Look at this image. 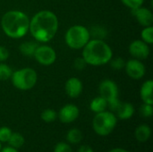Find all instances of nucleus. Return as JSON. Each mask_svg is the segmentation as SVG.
Masks as SVG:
<instances>
[{"instance_id":"1","label":"nucleus","mask_w":153,"mask_h":152,"mask_svg":"<svg viewBox=\"0 0 153 152\" xmlns=\"http://www.w3.org/2000/svg\"><path fill=\"white\" fill-rule=\"evenodd\" d=\"M58 29L56 15L48 10L37 13L30 21L29 30L32 37L39 42H48L56 35Z\"/></svg>"},{"instance_id":"2","label":"nucleus","mask_w":153,"mask_h":152,"mask_svg":"<svg viewBox=\"0 0 153 152\" xmlns=\"http://www.w3.org/2000/svg\"><path fill=\"white\" fill-rule=\"evenodd\" d=\"M1 27L6 36L12 39H21L29 30L30 19L24 13L12 10L3 15Z\"/></svg>"},{"instance_id":"3","label":"nucleus","mask_w":153,"mask_h":152,"mask_svg":"<svg viewBox=\"0 0 153 152\" xmlns=\"http://www.w3.org/2000/svg\"><path fill=\"white\" fill-rule=\"evenodd\" d=\"M113 52L110 47L102 39L89 40L83 47L82 57L87 65L100 66L109 63L112 59Z\"/></svg>"},{"instance_id":"4","label":"nucleus","mask_w":153,"mask_h":152,"mask_svg":"<svg viewBox=\"0 0 153 152\" xmlns=\"http://www.w3.org/2000/svg\"><path fill=\"white\" fill-rule=\"evenodd\" d=\"M117 124V117L112 112L103 111L97 113L92 120V128L94 132L100 136L109 135Z\"/></svg>"},{"instance_id":"5","label":"nucleus","mask_w":153,"mask_h":152,"mask_svg":"<svg viewBox=\"0 0 153 152\" xmlns=\"http://www.w3.org/2000/svg\"><path fill=\"white\" fill-rule=\"evenodd\" d=\"M91 38L89 30L82 25H74L69 28L65 33L66 45L73 49H81L88 43Z\"/></svg>"},{"instance_id":"6","label":"nucleus","mask_w":153,"mask_h":152,"mask_svg":"<svg viewBox=\"0 0 153 152\" xmlns=\"http://www.w3.org/2000/svg\"><path fill=\"white\" fill-rule=\"evenodd\" d=\"M13 85L20 90H29L37 83L38 75L32 68H22L12 73L11 76Z\"/></svg>"},{"instance_id":"7","label":"nucleus","mask_w":153,"mask_h":152,"mask_svg":"<svg viewBox=\"0 0 153 152\" xmlns=\"http://www.w3.org/2000/svg\"><path fill=\"white\" fill-rule=\"evenodd\" d=\"M118 87L115 82L112 80H104L100 84V94L106 99L108 106L111 108L112 111H115L120 101L118 99Z\"/></svg>"},{"instance_id":"8","label":"nucleus","mask_w":153,"mask_h":152,"mask_svg":"<svg viewBox=\"0 0 153 152\" xmlns=\"http://www.w3.org/2000/svg\"><path fill=\"white\" fill-rule=\"evenodd\" d=\"M34 58L43 65H51L56 59L55 50L49 46H38L34 53Z\"/></svg>"},{"instance_id":"9","label":"nucleus","mask_w":153,"mask_h":152,"mask_svg":"<svg viewBox=\"0 0 153 152\" xmlns=\"http://www.w3.org/2000/svg\"><path fill=\"white\" fill-rule=\"evenodd\" d=\"M126 72L129 77L134 80L143 78L145 74V66L138 59H131L126 63Z\"/></svg>"},{"instance_id":"10","label":"nucleus","mask_w":153,"mask_h":152,"mask_svg":"<svg viewBox=\"0 0 153 152\" xmlns=\"http://www.w3.org/2000/svg\"><path fill=\"white\" fill-rule=\"evenodd\" d=\"M130 54L138 60L146 59L150 55V47L147 43L143 40H134L129 46Z\"/></svg>"},{"instance_id":"11","label":"nucleus","mask_w":153,"mask_h":152,"mask_svg":"<svg viewBox=\"0 0 153 152\" xmlns=\"http://www.w3.org/2000/svg\"><path fill=\"white\" fill-rule=\"evenodd\" d=\"M80 115L79 108L74 104H67L64 106L58 113L60 121L64 124H70L74 122Z\"/></svg>"},{"instance_id":"12","label":"nucleus","mask_w":153,"mask_h":152,"mask_svg":"<svg viewBox=\"0 0 153 152\" xmlns=\"http://www.w3.org/2000/svg\"><path fill=\"white\" fill-rule=\"evenodd\" d=\"M133 14L136 18L137 22L144 27L152 26L153 15L151 10L145 7H139L137 9L132 10Z\"/></svg>"},{"instance_id":"13","label":"nucleus","mask_w":153,"mask_h":152,"mask_svg":"<svg viewBox=\"0 0 153 152\" xmlns=\"http://www.w3.org/2000/svg\"><path fill=\"white\" fill-rule=\"evenodd\" d=\"M65 89L66 94L70 98L75 99L79 97L82 91V82H81L80 79L76 77H72L69 80H67V82H65Z\"/></svg>"},{"instance_id":"14","label":"nucleus","mask_w":153,"mask_h":152,"mask_svg":"<svg viewBox=\"0 0 153 152\" xmlns=\"http://www.w3.org/2000/svg\"><path fill=\"white\" fill-rule=\"evenodd\" d=\"M115 112L117 114L116 116L117 118H119L121 120H127V119H130L134 116V108L131 103L120 102V104L118 105V107L117 108Z\"/></svg>"},{"instance_id":"15","label":"nucleus","mask_w":153,"mask_h":152,"mask_svg":"<svg viewBox=\"0 0 153 152\" xmlns=\"http://www.w3.org/2000/svg\"><path fill=\"white\" fill-rule=\"evenodd\" d=\"M152 88L153 82L152 80L146 81L141 87L140 90V96L143 103L145 104H153V96H152Z\"/></svg>"},{"instance_id":"16","label":"nucleus","mask_w":153,"mask_h":152,"mask_svg":"<svg viewBox=\"0 0 153 152\" xmlns=\"http://www.w3.org/2000/svg\"><path fill=\"white\" fill-rule=\"evenodd\" d=\"M152 135V129L148 125H141L136 127L134 132L135 139L139 142H146Z\"/></svg>"},{"instance_id":"17","label":"nucleus","mask_w":153,"mask_h":152,"mask_svg":"<svg viewBox=\"0 0 153 152\" xmlns=\"http://www.w3.org/2000/svg\"><path fill=\"white\" fill-rule=\"evenodd\" d=\"M108 108V102L101 96L94 98L90 103V108L94 113H100L106 110Z\"/></svg>"},{"instance_id":"18","label":"nucleus","mask_w":153,"mask_h":152,"mask_svg":"<svg viewBox=\"0 0 153 152\" xmlns=\"http://www.w3.org/2000/svg\"><path fill=\"white\" fill-rule=\"evenodd\" d=\"M38 43L36 42H32V41H26L23 42L20 45L19 49L21 51V53L26 56H33L36 48L38 47Z\"/></svg>"},{"instance_id":"19","label":"nucleus","mask_w":153,"mask_h":152,"mask_svg":"<svg viewBox=\"0 0 153 152\" xmlns=\"http://www.w3.org/2000/svg\"><path fill=\"white\" fill-rule=\"evenodd\" d=\"M9 143V146L12 147V148H14V149H20L23 146L24 142H25V140H24V137L19 133H12L8 142Z\"/></svg>"},{"instance_id":"20","label":"nucleus","mask_w":153,"mask_h":152,"mask_svg":"<svg viewBox=\"0 0 153 152\" xmlns=\"http://www.w3.org/2000/svg\"><path fill=\"white\" fill-rule=\"evenodd\" d=\"M82 133L77 128L70 129L66 133V141L69 143L77 144L82 141Z\"/></svg>"},{"instance_id":"21","label":"nucleus","mask_w":153,"mask_h":152,"mask_svg":"<svg viewBox=\"0 0 153 152\" xmlns=\"http://www.w3.org/2000/svg\"><path fill=\"white\" fill-rule=\"evenodd\" d=\"M40 117L46 123H52L56 119L57 114H56V112L55 110L48 108V109L43 110V112L40 115Z\"/></svg>"},{"instance_id":"22","label":"nucleus","mask_w":153,"mask_h":152,"mask_svg":"<svg viewBox=\"0 0 153 152\" xmlns=\"http://www.w3.org/2000/svg\"><path fill=\"white\" fill-rule=\"evenodd\" d=\"M143 41H144L147 44H152L153 43V27L152 26H148L144 27V29L142 30L141 33Z\"/></svg>"},{"instance_id":"23","label":"nucleus","mask_w":153,"mask_h":152,"mask_svg":"<svg viewBox=\"0 0 153 152\" xmlns=\"http://www.w3.org/2000/svg\"><path fill=\"white\" fill-rule=\"evenodd\" d=\"M13 73L12 69L3 62L0 63V81H7Z\"/></svg>"},{"instance_id":"24","label":"nucleus","mask_w":153,"mask_h":152,"mask_svg":"<svg viewBox=\"0 0 153 152\" xmlns=\"http://www.w3.org/2000/svg\"><path fill=\"white\" fill-rule=\"evenodd\" d=\"M12 133H13L12 130L6 126L0 127V142H7Z\"/></svg>"},{"instance_id":"25","label":"nucleus","mask_w":153,"mask_h":152,"mask_svg":"<svg viewBox=\"0 0 153 152\" xmlns=\"http://www.w3.org/2000/svg\"><path fill=\"white\" fill-rule=\"evenodd\" d=\"M121 1L126 6L131 8L132 10H134L141 7L144 0H121Z\"/></svg>"},{"instance_id":"26","label":"nucleus","mask_w":153,"mask_h":152,"mask_svg":"<svg viewBox=\"0 0 153 152\" xmlns=\"http://www.w3.org/2000/svg\"><path fill=\"white\" fill-rule=\"evenodd\" d=\"M140 113L143 117H151L153 114L152 105L143 103L140 108Z\"/></svg>"},{"instance_id":"27","label":"nucleus","mask_w":153,"mask_h":152,"mask_svg":"<svg viewBox=\"0 0 153 152\" xmlns=\"http://www.w3.org/2000/svg\"><path fill=\"white\" fill-rule=\"evenodd\" d=\"M110 65L114 70H121L122 68L125 67L126 63L122 57H117L114 59H111L110 61Z\"/></svg>"},{"instance_id":"28","label":"nucleus","mask_w":153,"mask_h":152,"mask_svg":"<svg viewBox=\"0 0 153 152\" xmlns=\"http://www.w3.org/2000/svg\"><path fill=\"white\" fill-rule=\"evenodd\" d=\"M54 152H73V150L68 143L58 142L54 148Z\"/></svg>"},{"instance_id":"29","label":"nucleus","mask_w":153,"mask_h":152,"mask_svg":"<svg viewBox=\"0 0 153 152\" xmlns=\"http://www.w3.org/2000/svg\"><path fill=\"white\" fill-rule=\"evenodd\" d=\"M86 65H87V63L83 59V57H77L74 62V66L77 70H83L85 68Z\"/></svg>"},{"instance_id":"30","label":"nucleus","mask_w":153,"mask_h":152,"mask_svg":"<svg viewBox=\"0 0 153 152\" xmlns=\"http://www.w3.org/2000/svg\"><path fill=\"white\" fill-rule=\"evenodd\" d=\"M9 50L3 46H0V62H4L5 60H7V58L9 57Z\"/></svg>"},{"instance_id":"31","label":"nucleus","mask_w":153,"mask_h":152,"mask_svg":"<svg viewBox=\"0 0 153 152\" xmlns=\"http://www.w3.org/2000/svg\"><path fill=\"white\" fill-rule=\"evenodd\" d=\"M77 152H94L92 148L88 146V145H82L79 148L78 151Z\"/></svg>"},{"instance_id":"32","label":"nucleus","mask_w":153,"mask_h":152,"mask_svg":"<svg viewBox=\"0 0 153 152\" xmlns=\"http://www.w3.org/2000/svg\"><path fill=\"white\" fill-rule=\"evenodd\" d=\"M0 152H19L17 149H14V148H12L10 146L8 147H4V148H2V150L0 151Z\"/></svg>"},{"instance_id":"33","label":"nucleus","mask_w":153,"mask_h":152,"mask_svg":"<svg viewBox=\"0 0 153 152\" xmlns=\"http://www.w3.org/2000/svg\"><path fill=\"white\" fill-rule=\"evenodd\" d=\"M108 152H130L125 149H122V148H115V149H112L110 150Z\"/></svg>"},{"instance_id":"34","label":"nucleus","mask_w":153,"mask_h":152,"mask_svg":"<svg viewBox=\"0 0 153 152\" xmlns=\"http://www.w3.org/2000/svg\"><path fill=\"white\" fill-rule=\"evenodd\" d=\"M2 150V142H0V151Z\"/></svg>"}]
</instances>
